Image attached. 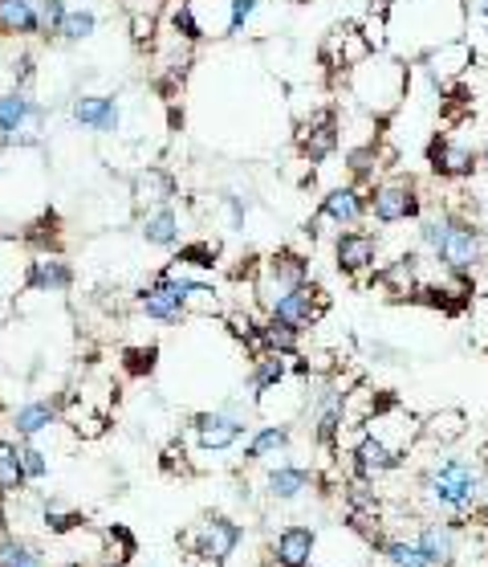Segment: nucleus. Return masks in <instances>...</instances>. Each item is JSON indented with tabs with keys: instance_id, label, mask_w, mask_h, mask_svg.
I'll return each mask as SVG.
<instances>
[{
	"instance_id": "nucleus-10",
	"label": "nucleus",
	"mask_w": 488,
	"mask_h": 567,
	"mask_svg": "<svg viewBox=\"0 0 488 567\" xmlns=\"http://www.w3.org/2000/svg\"><path fill=\"white\" fill-rule=\"evenodd\" d=\"M367 221V189L358 184H334L326 196H322V208H317L310 233H322V225H334V229H358Z\"/></svg>"
},
{
	"instance_id": "nucleus-48",
	"label": "nucleus",
	"mask_w": 488,
	"mask_h": 567,
	"mask_svg": "<svg viewBox=\"0 0 488 567\" xmlns=\"http://www.w3.org/2000/svg\"><path fill=\"white\" fill-rule=\"evenodd\" d=\"M480 163H485V168H488V143H485V156H480Z\"/></svg>"
},
{
	"instance_id": "nucleus-49",
	"label": "nucleus",
	"mask_w": 488,
	"mask_h": 567,
	"mask_svg": "<svg viewBox=\"0 0 488 567\" xmlns=\"http://www.w3.org/2000/svg\"><path fill=\"white\" fill-rule=\"evenodd\" d=\"M172 4H192V0H172Z\"/></svg>"
},
{
	"instance_id": "nucleus-14",
	"label": "nucleus",
	"mask_w": 488,
	"mask_h": 567,
	"mask_svg": "<svg viewBox=\"0 0 488 567\" xmlns=\"http://www.w3.org/2000/svg\"><path fill=\"white\" fill-rule=\"evenodd\" d=\"M69 122L94 136H115L122 127V103L115 95H78L69 103Z\"/></svg>"
},
{
	"instance_id": "nucleus-30",
	"label": "nucleus",
	"mask_w": 488,
	"mask_h": 567,
	"mask_svg": "<svg viewBox=\"0 0 488 567\" xmlns=\"http://www.w3.org/2000/svg\"><path fill=\"white\" fill-rule=\"evenodd\" d=\"M464 413H456V408H444V413H436V417L420 420V441H432V446H452V441H460L464 437Z\"/></svg>"
},
{
	"instance_id": "nucleus-40",
	"label": "nucleus",
	"mask_w": 488,
	"mask_h": 567,
	"mask_svg": "<svg viewBox=\"0 0 488 567\" xmlns=\"http://www.w3.org/2000/svg\"><path fill=\"white\" fill-rule=\"evenodd\" d=\"M21 466H25V482H45L50 478V453L37 449L33 441H21Z\"/></svg>"
},
{
	"instance_id": "nucleus-18",
	"label": "nucleus",
	"mask_w": 488,
	"mask_h": 567,
	"mask_svg": "<svg viewBox=\"0 0 488 567\" xmlns=\"http://www.w3.org/2000/svg\"><path fill=\"white\" fill-rule=\"evenodd\" d=\"M139 311H143L147 319L163 323V327H180L187 319L184 298L175 295L167 278H155L151 286H143V290H139Z\"/></svg>"
},
{
	"instance_id": "nucleus-34",
	"label": "nucleus",
	"mask_w": 488,
	"mask_h": 567,
	"mask_svg": "<svg viewBox=\"0 0 488 567\" xmlns=\"http://www.w3.org/2000/svg\"><path fill=\"white\" fill-rule=\"evenodd\" d=\"M261 352H278V355H297L302 352V331L278 323V319H261Z\"/></svg>"
},
{
	"instance_id": "nucleus-31",
	"label": "nucleus",
	"mask_w": 488,
	"mask_h": 567,
	"mask_svg": "<svg viewBox=\"0 0 488 567\" xmlns=\"http://www.w3.org/2000/svg\"><path fill=\"white\" fill-rule=\"evenodd\" d=\"M452 225H456V213L452 208H436V213H423L420 216V229H415V237H420V249L427 257L440 254V245L448 242Z\"/></svg>"
},
{
	"instance_id": "nucleus-35",
	"label": "nucleus",
	"mask_w": 488,
	"mask_h": 567,
	"mask_svg": "<svg viewBox=\"0 0 488 567\" xmlns=\"http://www.w3.org/2000/svg\"><path fill=\"white\" fill-rule=\"evenodd\" d=\"M0 567H45V555L29 539L4 531V535H0Z\"/></svg>"
},
{
	"instance_id": "nucleus-52",
	"label": "nucleus",
	"mask_w": 488,
	"mask_h": 567,
	"mask_svg": "<svg viewBox=\"0 0 488 567\" xmlns=\"http://www.w3.org/2000/svg\"><path fill=\"white\" fill-rule=\"evenodd\" d=\"M69 567H78V564H69Z\"/></svg>"
},
{
	"instance_id": "nucleus-29",
	"label": "nucleus",
	"mask_w": 488,
	"mask_h": 567,
	"mask_svg": "<svg viewBox=\"0 0 488 567\" xmlns=\"http://www.w3.org/2000/svg\"><path fill=\"white\" fill-rule=\"evenodd\" d=\"M346 172H350V184H375V176L383 172V148L379 143H358V148L346 151Z\"/></svg>"
},
{
	"instance_id": "nucleus-7",
	"label": "nucleus",
	"mask_w": 488,
	"mask_h": 567,
	"mask_svg": "<svg viewBox=\"0 0 488 567\" xmlns=\"http://www.w3.org/2000/svg\"><path fill=\"white\" fill-rule=\"evenodd\" d=\"M476 62V45L468 38H452V41H440V45H432L427 54L420 57V69L423 78L432 82V90H440V95H448L452 82H460L464 74H468V66Z\"/></svg>"
},
{
	"instance_id": "nucleus-3",
	"label": "nucleus",
	"mask_w": 488,
	"mask_h": 567,
	"mask_svg": "<svg viewBox=\"0 0 488 567\" xmlns=\"http://www.w3.org/2000/svg\"><path fill=\"white\" fill-rule=\"evenodd\" d=\"M50 127V107L33 90H0V148H37Z\"/></svg>"
},
{
	"instance_id": "nucleus-12",
	"label": "nucleus",
	"mask_w": 488,
	"mask_h": 567,
	"mask_svg": "<svg viewBox=\"0 0 488 567\" xmlns=\"http://www.w3.org/2000/svg\"><path fill=\"white\" fill-rule=\"evenodd\" d=\"M322 311H326V295H322L314 282H302V286H293L290 295H281L264 314L293 327V331H305V327H314L317 319H322Z\"/></svg>"
},
{
	"instance_id": "nucleus-39",
	"label": "nucleus",
	"mask_w": 488,
	"mask_h": 567,
	"mask_svg": "<svg viewBox=\"0 0 488 567\" xmlns=\"http://www.w3.org/2000/svg\"><path fill=\"white\" fill-rule=\"evenodd\" d=\"M172 33L184 45H196L204 38V25H199V17L192 13V4H172Z\"/></svg>"
},
{
	"instance_id": "nucleus-2",
	"label": "nucleus",
	"mask_w": 488,
	"mask_h": 567,
	"mask_svg": "<svg viewBox=\"0 0 488 567\" xmlns=\"http://www.w3.org/2000/svg\"><path fill=\"white\" fill-rule=\"evenodd\" d=\"M350 95L370 119H383L408 98V66L403 57H387V54H370L367 62L350 66Z\"/></svg>"
},
{
	"instance_id": "nucleus-47",
	"label": "nucleus",
	"mask_w": 488,
	"mask_h": 567,
	"mask_svg": "<svg viewBox=\"0 0 488 567\" xmlns=\"http://www.w3.org/2000/svg\"><path fill=\"white\" fill-rule=\"evenodd\" d=\"M9 531V514H4V494H0V535Z\"/></svg>"
},
{
	"instance_id": "nucleus-4",
	"label": "nucleus",
	"mask_w": 488,
	"mask_h": 567,
	"mask_svg": "<svg viewBox=\"0 0 488 567\" xmlns=\"http://www.w3.org/2000/svg\"><path fill=\"white\" fill-rule=\"evenodd\" d=\"M367 216L379 225H403V221H420L423 196L420 184L411 176H387L375 180L367 192Z\"/></svg>"
},
{
	"instance_id": "nucleus-43",
	"label": "nucleus",
	"mask_w": 488,
	"mask_h": 567,
	"mask_svg": "<svg viewBox=\"0 0 488 567\" xmlns=\"http://www.w3.org/2000/svg\"><path fill=\"white\" fill-rule=\"evenodd\" d=\"M159 38V17L155 13H131V41L139 45V50H147V45H155Z\"/></svg>"
},
{
	"instance_id": "nucleus-22",
	"label": "nucleus",
	"mask_w": 488,
	"mask_h": 567,
	"mask_svg": "<svg viewBox=\"0 0 488 567\" xmlns=\"http://www.w3.org/2000/svg\"><path fill=\"white\" fill-rule=\"evenodd\" d=\"M293 360L297 355H278V352H257L252 355V367H249V396L252 400H261L269 392H278L293 372Z\"/></svg>"
},
{
	"instance_id": "nucleus-32",
	"label": "nucleus",
	"mask_w": 488,
	"mask_h": 567,
	"mask_svg": "<svg viewBox=\"0 0 488 567\" xmlns=\"http://www.w3.org/2000/svg\"><path fill=\"white\" fill-rule=\"evenodd\" d=\"M25 482V466H21V441H4L0 437V494H21Z\"/></svg>"
},
{
	"instance_id": "nucleus-45",
	"label": "nucleus",
	"mask_w": 488,
	"mask_h": 567,
	"mask_svg": "<svg viewBox=\"0 0 488 567\" xmlns=\"http://www.w3.org/2000/svg\"><path fill=\"white\" fill-rule=\"evenodd\" d=\"M155 347H147V352H131L127 360H131V372H151L155 367Z\"/></svg>"
},
{
	"instance_id": "nucleus-38",
	"label": "nucleus",
	"mask_w": 488,
	"mask_h": 567,
	"mask_svg": "<svg viewBox=\"0 0 488 567\" xmlns=\"http://www.w3.org/2000/svg\"><path fill=\"white\" fill-rule=\"evenodd\" d=\"M216 257H220V245L216 242H192V245H180L175 261H184L187 270H212Z\"/></svg>"
},
{
	"instance_id": "nucleus-8",
	"label": "nucleus",
	"mask_w": 488,
	"mask_h": 567,
	"mask_svg": "<svg viewBox=\"0 0 488 567\" xmlns=\"http://www.w3.org/2000/svg\"><path fill=\"white\" fill-rule=\"evenodd\" d=\"M240 539H245V527H240V523H232L225 514H208V518L187 535V547H192V555H196L199 564L225 567L228 559L237 555Z\"/></svg>"
},
{
	"instance_id": "nucleus-1",
	"label": "nucleus",
	"mask_w": 488,
	"mask_h": 567,
	"mask_svg": "<svg viewBox=\"0 0 488 567\" xmlns=\"http://www.w3.org/2000/svg\"><path fill=\"white\" fill-rule=\"evenodd\" d=\"M420 486L440 514H452V518H460L464 523L468 514H480L485 470L468 458H440L423 470Z\"/></svg>"
},
{
	"instance_id": "nucleus-9",
	"label": "nucleus",
	"mask_w": 488,
	"mask_h": 567,
	"mask_svg": "<svg viewBox=\"0 0 488 567\" xmlns=\"http://www.w3.org/2000/svg\"><path fill=\"white\" fill-rule=\"evenodd\" d=\"M192 437L204 453H228L249 437V417H240L232 408H212V413H196L192 417Z\"/></svg>"
},
{
	"instance_id": "nucleus-15",
	"label": "nucleus",
	"mask_w": 488,
	"mask_h": 567,
	"mask_svg": "<svg viewBox=\"0 0 488 567\" xmlns=\"http://www.w3.org/2000/svg\"><path fill=\"white\" fill-rule=\"evenodd\" d=\"M334 261L346 278H362L379 266V237L367 229H343L334 237Z\"/></svg>"
},
{
	"instance_id": "nucleus-20",
	"label": "nucleus",
	"mask_w": 488,
	"mask_h": 567,
	"mask_svg": "<svg viewBox=\"0 0 488 567\" xmlns=\"http://www.w3.org/2000/svg\"><path fill=\"white\" fill-rule=\"evenodd\" d=\"M427 567H456V552H460V527L456 523H423L415 535Z\"/></svg>"
},
{
	"instance_id": "nucleus-33",
	"label": "nucleus",
	"mask_w": 488,
	"mask_h": 567,
	"mask_svg": "<svg viewBox=\"0 0 488 567\" xmlns=\"http://www.w3.org/2000/svg\"><path fill=\"white\" fill-rule=\"evenodd\" d=\"M346 506H350V523H362V518H375L379 514V494H375V482L370 478H350L346 482Z\"/></svg>"
},
{
	"instance_id": "nucleus-21",
	"label": "nucleus",
	"mask_w": 488,
	"mask_h": 567,
	"mask_svg": "<svg viewBox=\"0 0 488 567\" xmlns=\"http://www.w3.org/2000/svg\"><path fill=\"white\" fill-rule=\"evenodd\" d=\"M25 286L37 290V295H66L74 286V270H69V261L62 254H37L29 261Z\"/></svg>"
},
{
	"instance_id": "nucleus-36",
	"label": "nucleus",
	"mask_w": 488,
	"mask_h": 567,
	"mask_svg": "<svg viewBox=\"0 0 488 567\" xmlns=\"http://www.w3.org/2000/svg\"><path fill=\"white\" fill-rule=\"evenodd\" d=\"M94 33H98V13H94V9H69L62 29H57V41H66V45H86Z\"/></svg>"
},
{
	"instance_id": "nucleus-41",
	"label": "nucleus",
	"mask_w": 488,
	"mask_h": 567,
	"mask_svg": "<svg viewBox=\"0 0 488 567\" xmlns=\"http://www.w3.org/2000/svg\"><path fill=\"white\" fill-rule=\"evenodd\" d=\"M257 9H261V0H232V4H228V25H225L228 38L245 33V25L257 17Z\"/></svg>"
},
{
	"instance_id": "nucleus-27",
	"label": "nucleus",
	"mask_w": 488,
	"mask_h": 567,
	"mask_svg": "<svg viewBox=\"0 0 488 567\" xmlns=\"http://www.w3.org/2000/svg\"><path fill=\"white\" fill-rule=\"evenodd\" d=\"M293 446V432L290 425H261V429L249 432V441H245V461H273V458H285Z\"/></svg>"
},
{
	"instance_id": "nucleus-44",
	"label": "nucleus",
	"mask_w": 488,
	"mask_h": 567,
	"mask_svg": "<svg viewBox=\"0 0 488 567\" xmlns=\"http://www.w3.org/2000/svg\"><path fill=\"white\" fill-rule=\"evenodd\" d=\"M464 4H468V21L476 17V29H468V41H476L488 33V0H464Z\"/></svg>"
},
{
	"instance_id": "nucleus-17",
	"label": "nucleus",
	"mask_w": 488,
	"mask_h": 567,
	"mask_svg": "<svg viewBox=\"0 0 488 567\" xmlns=\"http://www.w3.org/2000/svg\"><path fill=\"white\" fill-rule=\"evenodd\" d=\"M350 461H355L358 478H370V482H379L383 473L399 470L403 453H399L395 446H387L383 437H375V432H362V437H358V446H355V453H350Z\"/></svg>"
},
{
	"instance_id": "nucleus-24",
	"label": "nucleus",
	"mask_w": 488,
	"mask_h": 567,
	"mask_svg": "<svg viewBox=\"0 0 488 567\" xmlns=\"http://www.w3.org/2000/svg\"><path fill=\"white\" fill-rule=\"evenodd\" d=\"M57 420H62V405L41 396V400H25V405H17L13 417H9V425H13V432L21 437V441H37L41 432H50Z\"/></svg>"
},
{
	"instance_id": "nucleus-6",
	"label": "nucleus",
	"mask_w": 488,
	"mask_h": 567,
	"mask_svg": "<svg viewBox=\"0 0 488 567\" xmlns=\"http://www.w3.org/2000/svg\"><path fill=\"white\" fill-rule=\"evenodd\" d=\"M310 282V257L293 254V249H278L273 257H264L261 266H257V298H261V307L269 311L281 295H290L293 286Z\"/></svg>"
},
{
	"instance_id": "nucleus-37",
	"label": "nucleus",
	"mask_w": 488,
	"mask_h": 567,
	"mask_svg": "<svg viewBox=\"0 0 488 567\" xmlns=\"http://www.w3.org/2000/svg\"><path fill=\"white\" fill-rule=\"evenodd\" d=\"M375 547H379V555H383L391 567H427V559H423L415 539H375Z\"/></svg>"
},
{
	"instance_id": "nucleus-11",
	"label": "nucleus",
	"mask_w": 488,
	"mask_h": 567,
	"mask_svg": "<svg viewBox=\"0 0 488 567\" xmlns=\"http://www.w3.org/2000/svg\"><path fill=\"white\" fill-rule=\"evenodd\" d=\"M343 143V122L334 110H314L310 119L297 122V148L310 163H326Z\"/></svg>"
},
{
	"instance_id": "nucleus-51",
	"label": "nucleus",
	"mask_w": 488,
	"mask_h": 567,
	"mask_svg": "<svg viewBox=\"0 0 488 567\" xmlns=\"http://www.w3.org/2000/svg\"><path fill=\"white\" fill-rule=\"evenodd\" d=\"M33 4H41V0H33Z\"/></svg>"
},
{
	"instance_id": "nucleus-42",
	"label": "nucleus",
	"mask_w": 488,
	"mask_h": 567,
	"mask_svg": "<svg viewBox=\"0 0 488 567\" xmlns=\"http://www.w3.org/2000/svg\"><path fill=\"white\" fill-rule=\"evenodd\" d=\"M69 4L66 0H41V38H57V29H62V21H66Z\"/></svg>"
},
{
	"instance_id": "nucleus-46",
	"label": "nucleus",
	"mask_w": 488,
	"mask_h": 567,
	"mask_svg": "<svg viewBox=\"0 0 488 567\" xmlns=\"http://www.w3.org/2000/svg\"><path fill=\"white\" fill-rule=\"evenodd\" d=\"M480 518L488 523V461H485V490H480Z\"/></svg>"
},
{
	"instance_id": "nucleus-5",
	"label": "nucleus",
	"mask_w": 488,
	"mask_h": 567,
	"mask_svg": "<svg viewBox=\"0 0 488 567\" xmlns=\"http://www.w3.org/2000/svg\"><path fill=\"white\" fill-rule=\"evenodd\" d=\"M488 254V233L468 221V216L456 213V225H452L448 242L440 245V254L432 257L440 270L452 274V278H473V270H480V261Z\"/></svg>"
},
{
	"instance_id": "nucleus-50",
	"label": "nucleus",
	"mask_w": 488,
	"mask_h": 567,
	"mask_svg": "<svg viewBox=\"0 0 488 567\" xmlns=\"http://www.w3.org/2000/svg\"><path fill=\"white\" fill-rule=\"evenodd\" d=\"M290 4H305V0H290Z\"/></svg>"
},
{
	"instance_id": "nucleus-28",
	"label": "nucleus",
	"mask_w": 488,
	"mask_h": 567,
	"mask_svg": "<svg viewBox=\"0 0 488 567\" xmlns=\"http://www.w3.org/2000/svg\"><path fill=\"white\" fill-rule=\"evenodd\" d=\"M379 282L391 290V295H415L420 290V254H399L387 270H379Z\"/></svg>"
},
{
	"instance_id": "nucleus-26",
	"label": "nucleus",
	"mask_w": 488,
	"mask_h": 567,
	"mask_svg": "<svg viewBox=\"0 0 488 567\" xmlns=\"http://www.w3.org/2000/svg\"><path fill=\"white\" fill-rule=\"evenodd\" d=\"M314 470H305V466H273L264 478V490L273 502H297L302 494L314 490Z\"/></svg>"
},
{
	"instance_id": "nucleus-25",
	"label": "nucleus",
	"mask_w": 488,
	"mask_h": 567,
	"mask_svg": "<svg viewBox=\"0 0 488 567\" xmlns=\"http://www.w3.org/2000/svg\"><path fill=\"white\" fill-rule=\"evenodd\" d=\"M0 38H41V4H33V0H0Z\"/></svg>"
},
{
	"instance_id": "nucleus-16",
	"label": "nucleus",
	"mask_w": 488,
	"mask_h": 567,
	"mask_svg": "<svg viewBox=\"0 0 488 567\" xmlns=\"http://www.w3.org/2000/svg\"><path fill=\"white\" fill-rule=\"evenodd\" d=\"M131 196L139 208H159V204H175L180 196V180L172 168H159V163H143L131 176Z\"/></svg>"
},
{
	"instance_id": "nucleus-19",
	"label": "nucleus",
	"mask_w": 488,
	"mask_h": 567,
	"mask_svg": "<svg viewBox=\"0 0 488 567\" xmlns=\"http://www.w3.org/2000/svg\"><path fill=\"white\" fill-rule=\"evenodd\" d=\"M139 237L155 249H175L184 237V216L175 204H159V208H143L139 216Z\"/></svg>"
},
{
	"instance_id": "nucleus-23",
	"label": "nucleus",
	"mask_w": 488,
	"mask_h": 567,
	"mask_svg": "<svg viewBox=\"0 0 488 567\" xmlns=\"http://www.w3.org/2000/svg\"><path fill=\"white\" fill-rule=\"evenodd\" d=\"M317 555V531L293 523L273 539V564L278 567H310Z\"/></svg>"
},
{
	"instance_id": "nucleus-13",
	"label": "nucleus",
	"mask_w": 488,
	"mask_h": 567,
	"mask_svg": "<svg viewBox=\"0 0 488 567\" xmlns=\"http://www.w3.org/2000/svg\"><path fill=\"white\" fill-rule=\"evenodd\" d=\"M427 163H432V172H436L440 180H473L480 156H476V148L464 143V139L436 136L427 143Z\"/></svg>"
}]
</instances>
